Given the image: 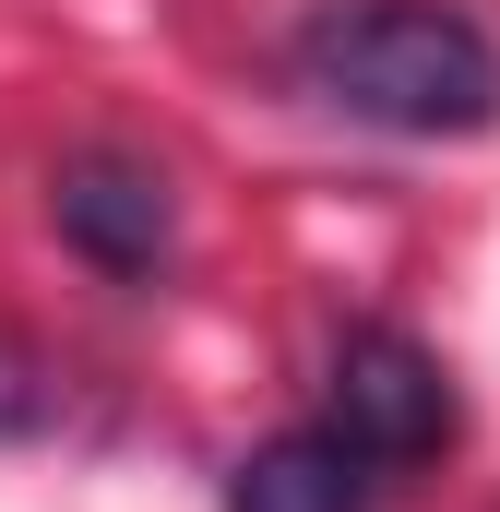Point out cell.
Here are the masks:
<instances>
[{
	"label": "cell",
	"instance_id": "cell-2",
	"mask_svg": "<svg viewBox=\"0 0 500 512\" xmlns=\"http://www.w3.org/2000/svg\"><path fill=\"white\" fill-rule=\"evenodd\" d=\"M334 429H346L370 465H429V453L453 441V382H441V358H429L417 334H393V322H358V334L334 346Z\"/></svg>",
	"mask_w": 500,
	"mask_h": 512
},
{
	"label": "cell",
	"instance_id": "cell-4",
	"mask_svg": "<svg viewBox=\"0 0 500 512\" xmlns=\"http://www.w3.org/2000/svg\"><path fill=\"white\" fill-rule=\"evenodd\" d=\"M370 453L322 417V429H274L262 453L227 465V512H370Z\"/></svg>",
	"mask_w": 500,
	"mask_h": 512
},
{
	"label": "cell",
	"instance_id": "cell-1",
	"mask_svg": "<svg viewBox=\"0 0 500 512\" xmlns=\"http://www.w3.org/2000/svg\"><path fill=\"white\" fill-rule=\"evenodd\" d=\"M298 72L322 108L370 131H417V143L500 120V48L453 0H322L298 24Z\"/></svg>",
	"mask_w": 500,
	"mask_h": 512
},
{
	"label": "cell",
	"instance_id": "cell-3",
	"mask_svg": "<svg viewBox=\"0 0 500 512\" xmlns=\"http://www.w3.org/2000/svg\"><path fill=\"white\" fill-rule=\"evenodd\" d=\"M48 203H60V239L96 274H155L167 239H179V203H167V179L143 155H72Z\"/></svg>",
	"mask_w": 500,
	"mask_h": 512
}]
</instances>
